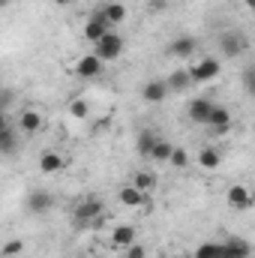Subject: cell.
I'll return each mask as SVG.
<instances>
[{
	"label": "cell",
	"instance_id": "1",
	"mask_svg": "<svg viewBox=\"0 0 255 258\" xmlns=\"http://www.w3.org/2000/svg\"><path fill=\"white\" fill-rule=\"evenodd\" d=\"M102 219H105V204H102L96 195L81 198V201L75 204V210H72V222H75V228H99Z\"/></svg>",
	"mask_w": 255,
	"mask_h": 258
},
{
	"label": "cell",
	"instance_id": "2",
	"mask_svg": "<svg viewBox=\"0 0 255 258\" xmlns=\"http://www.w3.org/2000/svg\"><path fill=\"white\" fill-rule=\"evenodd\" d=\"M93 54H96L102 63L117 60V57L123 54V36H120V33H114V30H108L99 42H93Z\"/></svg>",
	"mask_w": 255,
	"mask_h": 258
},
{
	"label": "cell",
	"instance_id": "3",
	"mask_svg": "<svg viewBox=\"0 0 255 258\" xmlns=\"http://www.w3.org/2000/svg\"><path fill=\"white\" fill-rule=\"evenodd\" d=\"M186 72H189L192 84H207V81H213V78L222 72V63H219L216 57H201V60L192 66V69H186Z\"/></svg>",
	"mask_w": 255,
	"mask_h": 258
},
{
	"label": "cell",
	"instance_id": "4",
	"mask_svg": "<svg viewBox=\"0 0 255 258\" xmlns=\"http://www.w3.org/2000/svg\"><path fill=\"white\" fill-rule=\"evenodd\" d=\"M252 255V243L246 237L231 234L225 243H219V258H249Z\"/></svg>",
	"mask_w": 255,
	"mask_h": 258
},
{
	"label": "cell",
	"instance_id": "5",
	"mask_svg": "<svg viewBox=\"0 0 255 258\" xmlns=\"http://www.w3.org/2000/svg\"><path fill=\"white\" fill-rule=\"evenodd\" d=\"M219 48H222L225 57H240V54L249 48V42H246V36H243L240 30H228V33H222Z\"/></svg>",
	"mask_w": 255,
	"mask_h": 258
},
{
	"label": "cell",
	"instance_id": "6",
	"mask_svg": "<svg viewBox=\"0 0 255 258\" xmlns=\"http://www.w3.org/2000/svg\"><path fill=\"white\" fill-rule=\"evenodd\" d=\"M204 126L210 129L213 135H225V132H231V111L213 102V108H210V114H207V123H204Z\"/></svg>",
	"mask_w": 255,
	"mask_h": 258
},
{
	"label": "cell",
	"instance_id": "7",
	"mask_svg": "<svg viewBox=\"0 0 255 258\" xmlns=\"http://www.w3.org/2000/svg\"><path fill=\"white\" fill-rule=\"evenodd\" d=\"M96 15H99V18L114 30L117 24H123V21H126V6H123V3H117V0H108V3H99Z\"/></svg>",
	"mask_w": 255,
	"mask_h": 258
},
{
	"label": "cell",
	"instance_id": "8",
	"mask_svg": "<svg viewBox=\"0 0 255 258\" xmlns=\"http://www.w3.org/2000/svg\"><path fill=\"white\" fill-rule=\"evenodd\" d=\"M102 60L96 57V54H84V57H78V63H75V75L78 78H84V81H90V78H99L102 75Z\"/></svg>",
	"mask_w": 255,
	"mask_h": 258
},
{
	"label": "cell",
	"instance_id": "9",
	"mask_svg": "<svg viewBox=\"0 0 255 258\" xmlns=\"http://www.w3.org/2000/svg\"><path fill=\"white\" fill-rule=\"evenodd\" d=\"M141 96H144V102H150V105H159V102L168 96V84H165L162 78H150V81L141 87Z\"/></svg>",
	"mask_w": 255,
	"mask_h": 258
},
{
	"label": "cell",
	"instance_id": "10",
	"mask_svg": "<svg viewBox=\"0 0 255 258\" xmlns=\"http://www.w3.org/2000/svg\"><path fill=\"white\" fill-rule=\"evenodd\" d=\"M132 243H135V225L120 222V225L111 228V246H114V249H129Z\"/></svg>",
	"mask_w": 255,
	"mask_h": 258
},
{
	"label": "cell",
	"instance_id": "11",
	"mask_svg": "<svg viewBox=\"0 0 255 258\" xmlns=\"http://www.w3.org/2000/svg\"><path fill=\"white\" fill-rule=\"evenodd\" d=\"M108 30H111V27H108V24H105V21H102V18L93 12V15L84 21V30H81V33H84V39H87V42H99V39H102Z\"/></svg>",
	"mask_w": 255,
	"mask_h": 258
},
{
	"label": "cell",
	"instance_id": "12",
	"mask_svg": "<svg viewBox=\"0 0 255 258\" xmlns=\"http://www.w3.org/2000/svg\"><path fill=\"white\" fill-rule=\"evenodd\" d=\"M228 204H231L234 210H249V207H252V192H249V186L234 183V186L228 189Z\"/></svg>",
	"mask_w": 255,
	"mask_h": 258
},
{
	"label": "cell",
	"instance_id": "13",
	"mask_svg": "<svg viewBox=\"0 0 255 258\" xmlns=\"http://www.w3.org/2000/svg\"><path fill=\"white\" fill-rule=\"evenodd\" d=\"M63 153H54V150H45L42 156H39V171L42 174H57V171H63Z\"/></svg>",
	"mask_w": 255,
	"mask_h": 258
},
{
	"label": "cell",
	"instance_id": "14",
	"mask_svg": "<svg viewBox=\"0 0 255 258\" xmlns=\"http://www.w3.org/2000/svg\"><path fill=\"white\" fill-rule=\"evenodd\" d=\"M18 129H21L24 135H36V132L42 129V114H39V111H33V108L21 111V117H18Z\"/></svg>",
	"mask_w": 255,
	"mask_h": 258
},
{
	"label": "cell",
	"instance_id": "15",
	"mask_svg": "<svg viewBox=\"0 0 255 258\" xmlns=\"http://www.w3.org/2000/svg\"><path fill=\"white\" fill-rule=\"evenodd\" d=\"M210 108H213V102H210V99H192L189 108H186V114H189L192 123H201V126H204V123H207Z\"/></svg>",
	"mask_w": 255,
	"mask_h": 258
},
{
	"label": "cell",
	"instance_id": "16",
	"mask_svg": "<svg viewBox=\"0 0 255 258\" xmlns=\"http://www.w3.org/2000/svg\"><path fill=\"white\" fill-rule=\"evenodd\" d=\"M195 48H198V42H195L192 36H177V39L168 45V54H171V57H192Z\"/></svg>",
	"mask_w": 255,
	"mask_h": 258
},
{
	"label": "cell",
	"instance_id": "17",
	"mask_svg": "<svg viewBox=\"0 0 255 258\" xmlns=\"http://www.w3.org/2000/svg\"><path fill=\"white\" fill-rule=\"evenodd\" d=\"M117 198H120V204H123V207H141V204L147 201V195L141 192V189H135L132 183H129V186H123V189L117 192Z\"/></svg>",
	"mask_w": 255,
	"mask_h": 258
},
{
	"label": "cell",
	"instance_id": "18",
	"mask_svg": "<svg viewBox=\"0 0 255 258\" xmlns=\"http://www.w3.org/2000/svg\"><path fill=\"white\" fill-rule=\"evenodd\" d=\"M219 162H222V153H219L216 147H201V150H198V165H201V168L213 171V168H219Z\"/></svg>",
	"mask_w": 255,
	"mask_h": 258
},
{
	"label": "cell",
	"instance_id": "19",
	"mask_svg": "<svg viewBox=\"0 0 255 258\" xmlns=\"http://www.w3.org/2000/svg\"><path fill=\"white\" fill-rule=\"evenodd\" d=\"M51 204H54V198L48 192H30L27 195V210H30V213H45Z\"/></svg>",
	"mask_w": 255,
	"mask_h": 258
},
{
	"label": "cell",
	"instance_id": "20",
	"mask_svg": "<svg viewBox=\"0 0 255 258\" xmlns=\"http://www.w3.org/2000/svg\"><path fill=\"white\" fill-rule=\"evenodd\" d=\"M165 84H168V93H180V90H186L192 84L189 72H186V69H177V72H171V75L165 78Z\"/></svg>",
	"mask_w": 255,
	"mask_h": 258
},
{
	"label": "cell",
	"instance_id": "21",
	"mask_svg": "<svg viewBox=\"0 0 255 258\" xmlns=\"http://www.w3.org/2000/svg\"><path fill=\"white\" fill-rule=\"evenodd\" d=\"M156 132H150V129H141L138 132V141H135V150L141 153V156H150V150H153V144H156Z\"/></svg>",
	"mask_w": 255,
	"mask_h": 258
},
{
	"label": "cell",
	"instance_id": "22",
	"mask_svg": "<svg viewBox=\"0 0 255 258\" xmlns=\"http://www.w3.org/2000/svg\"><path fill=\"white\" fill-rule=\"evenodd\" d=\"M15 147H18V138H15V129H3L0 132V156H9V153H15Z\"/></svg>",
	"mask_w": 255,
	"mask_h": 258
},
{
	"label": "cell",
	"instance_id": "23",
	"mask_svg": "<svg viewBox=\"0 0 255 258\" xmlns=\"http://www.w3.org/2000/svg\"><path fill=\"white\" fill-rule=\"evenodd\" d=\"M171 141H165V138H156V144H153V150H150V159H156V162H168V156H171Z\"/></svg>",
	"mask_w": 255,
	"mask_h": 258
},
{
	"label": "cell",
	"instance_id": "24",
	"mask_svg": "<svg viewBox=\"0 0 255 258\" xmlns=\"http://www.w3.org/2000/svg\"><path fill=\"white\" fill-rule=\"evenodd\" d=\"M132 186H135V189H141V192L147 195L153 186H156V177H153L150 171H138V174L132 177Z\"/></svg>",
	"mask_w": 255,
	"mask_h": 258
},
{
	"label": "cell",
	"instance_id": "25",
	"mask_svg": "<svg viewBox=\"0 0 255 258\" xmlns=\"http://www.w3.org/2000/svg\"><path fill=\"white\" fill-rule=\"evenodd\" d=\"M69 114H72L75 120H87V114H90L87 99H72V102H69Z\"/></svg>",
	"mask_w": 255,
	"mask_h": 258
},
{
	"label": "cell",
	"instance_id": "26",
	"mask_svg": "<svg viewBox=\"0 0 255 258\" xmlns=\"http://www.w3.org/2000/svg\"><path fill=\"white\" fill-rule=\"evenodd\" d=\"M195 258H219V243H216V240H204V243H198Z\"/></svg>",
	"mask_w": 255,
	"mask_h": 258
},
{
	"label": "cell",
	"instance_id": "27",
	"mask_svg": "<svg viewBox=\"0 0 255 258\" xmlns=\"http://www.w3.org/2000/svg\"><path fill=\"white\" fill-rule=\"evenodd\" d=\"M21 249H24V240H6L3 246H0V255L3 258H15V255H21Z\"/></svg>",
	"mask_w": 255,
	"mask_h": 258
},
{
	"label": "cell",
	"instance_id": "28",
	"mask_svg": "<svg viewBox=\"0 0 255 258\" xmlns=\"http://www.w3.org/2000/svg\"><path fill=\"white\" fill-rule=\"evenodd\" d=\"M168 162H171L174 168H186V165H189V153H186L183 147H171V156H168Z\"/></svg>",
	"mask_w": 255,
	"mask_h": 258
},
{
	"label": "cell",
	"instance_id": "29",
	"mask_svg": "<svg viewBox=\"0 0 255 258\" xmlns=\"http://www.w3.org/2000/svg\"><path fill=\"white\" fill-rule=\"evenodd\" d=\"M9 105H15V90L0 84V111H6Z\"/></svg>",
	"mask_w": 255,
	"mask_h": 258
},
{
	"label": "cell",
	"instance_id": "30",
	"mask_svg": "<svg viewBox=\"0 0 255 258\" xmlns=\"http://www.w3.org/2000/svg\"><path fill=\"white\" fill-rule=\"evenodd\" d=\"M123 252H126V258H147V249H144V246H141L138 240H135V243H132L129 249H123Z\"/></svg>",
	"mask_w": 255,
	"mask_h": 258
},
{
	"label": "cell",
	"instance_id": "31",
	"mask_svg": "<svg viewBox=\"0 0 255 258\" xmlns=\"http://www.w3.org/2000/svg\"><path fill=\"white\" fill-rule=\"evenodd\" d=\"M252 84H255V66L249 63L246 69H243V87H246V90L252 93Z\"/></svg>",
	"mask_w": 255,
	"mask_h": 258
},
{
	"label": "cell",
	"instance_id": "32",
	"mask_svg": "<svg viewBox=\"0 0 255 258\" xmlns=\"http://www.w3.org/2000/svg\"><path fill=\"white\" fill-rule=\"evenodd\" d=\"M147 9L150 12H165L168 9V0H147Z\"/></svg>",
	"mask_w": 255,
	"mask_h": 258
},
{
	"label": "cell",
	"instance_id": "33",
	"mask_svg": "<svg viewBox=\"0 0 255 258\" xmlns=\"http://www.w3.org/2000/svg\"><path fill=\"white\" fill-rule=\"evenodd\" d=\"M3 129H9V117H6V111H0V132Z\"/></svg>",
	"mask_w": 255,
	"mask_h": 258
},
{
	"label": "cell",
	"instance_id": "34",
	"mask_svg": "<svg viewBox=\"0 0 255 258\" xmlns=\"http://www.w3.org/2000/svg\"><path fill=\"white\" fill-rule=\"evenodd\" d=\"M60 6H72V3H78V0H57Z\"/></svg>",
	"mask_w": 255,
	"mask_h": 258
},
{
	"label": "cell",
	"instance_id": "35",
	"mask_svg": "<svg viewBox=\"0 0 255 258\" xmlns=\"http://www.w3.org/2000/svg\"><path fill=\"white\" fill-rule=\"evenodd\" d=\"M9 6V0H0V9H6Z\"/></svg>",
	"mask_w": 255,
	"mask_h": 258
},
{
	"label": "cell",
	"instance_id": "36",
	"mask_svg": "<svg viewBox=\"0 0 255 258\" xmlns=\"http://www.w3.org/2000/svg\"><path fill=\"white\" fill-rule=\"evenodd\" d=\"M171 258H183V255H171Z\"/></svg>",
	"mask_w": 255,
	"mask_h": 258
}]
</instances>
